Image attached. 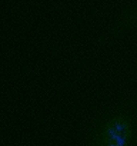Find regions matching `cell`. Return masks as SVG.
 I'll return each mask as SVG.
<instances>
[{"mask_svg": "<svg viewBox=\"0 0 137 146\" xmlns=\"http://www.w3.org/2000/svg\"><path fill=\"white\" fill-rule=\"evenodd\" d=\"M137 139V96L123 99L92 123L86 146H133Z\"/></svg>", "mask_w": 137, "mask_h": 146, "instance_id": "6da1fadb", "label": "cell"}, {"mask_svg": "<svg viewBox=\"0 0 137 146\" xmlns=\"http://www.w3.org/2000/svg\"><path fill=\"white\" fill-rule=\"evenodd\" d=\"M127 30H137V2H134L133 5H128L120 13L116 22L109 27L106 35L101 37V42L111 40Z\"/></svg>", "mask_w": 137, "mask_h": 146, "instance_id": "7a4b0ae2", "label": "cell"}]
</instances>
